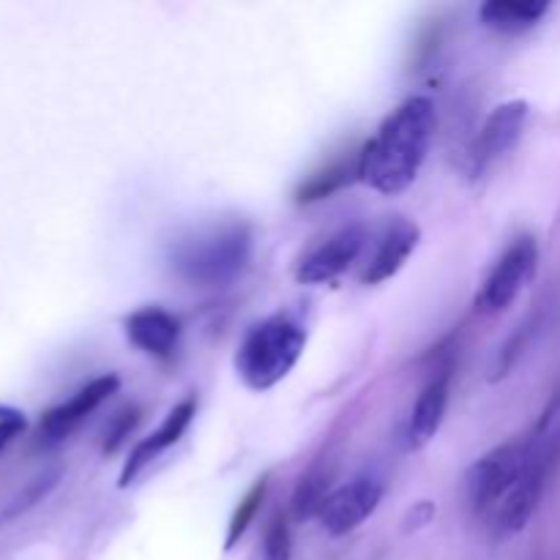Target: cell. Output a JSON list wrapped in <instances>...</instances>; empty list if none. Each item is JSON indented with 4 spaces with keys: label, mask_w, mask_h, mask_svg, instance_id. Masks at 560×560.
I'll list each match as a JSON object with an SVG mask.
<instances>
[{
    "label": "cell",
    "mask_w": 560,
    "mask_h": 560,
    "mask_svg": "<svg viewBox=\"0 0 560 560\" xmlns=\"http://www.w3.org/2000/svg\"><path fill=\"white\" fill-rule=\"evenodd\" d=\"M435 104L410 96L383 118L375 135L359 151V180L377 195H402L416 184L435 137Z\"/></svg>",
    "instance_id": "1"
},
{
    "label": "cell",
    "mask_w": 560,
    "mask_h": 560,
    "mask_svg": "<svg viewBox=\"0 0 560 560\" xmlns=\"http://www.w3.org/2000/svg\"><path fill=\"white\" fill-rule=\"evenodd\" d=\"M306 348V328L290 312H277L246 331L235 350V372L252 392H268L279 386Z\"/></svg>",
    "instance_id": "2"
},
{
    "label": "cell",
    "mask_w": 560,
    "mask_h": 560,
    "mask_svg": "<svg viewBox=\"0 0 560 560\" xmlns=\"http://www.w3.org/2000/svg\"><path fill=\"white\" fill-rule=\"evenodd\" d=\"M252 230L244 222H224L191 233L173 246V271L197 288L228 284L249 266Z\"/></svg>",
    "instance_id": "3"
},
{
    "label": "cell",
    "mask_w": 560,
    "mask_h": 560,
    "mask_svg": "<svg viewBox=\"0 0 560 560\" xmlns=\"http://www.w3.org/2000/svg\"><path fill=\"white\" fill-rule=\"evenodd\" d=\"M534 454L530 441H509L476 459L465 474V492H468L470 506L476 512H490V509L501 506L503 498L525 474Z\"/></svg>",
    "instance_id": "4"
},
{
    "label": "cell",
    "mask_w": 560,
    "mask_h": 560,
    "mask_svg": "<svg viewBox=\"0 0 560 560\" xmlns=\"http://www.w3.org/2000/svg\"><path fill=\"white\" fill-rule=\"evenodd\" d=\"M536 266H539V244L534 235L514 238L476 290V312L485 317L506 312L536 277Z\"/></svg>",
    "instance_id": "5"
},
{
    "label": "cell",
    "mask_w": 560,
    "mask_h": 560,
    "mask_svg": "<svg viewBox=\"0 0 560 560\" xmlns=\"http://www.w3.org/2000/svg\"><path fill=\"white\" fill-rule=\"evenodd\" d=\"M530 118V104L523 98L514 102H503L487 115L481 124L479 135L474 137L468 148V175L470 178H481L492 164L501 156H506L523 137L525 124Z\"/></svg>",
    "instance_id": "6"
},
{
    "label": "cell",
    "mask_w": 560,
    "mask_h": 560,
    "mask_svg": "<svg viewBox=\"0 0 560 560\" xmlns=\"http://www.w3.org/2000/svg\"><path fill=\"white\" fill-rule=\"evenodd\" d=\"M366 249L364 224H345L337 233L312 246L295 266V279L301 284H328L348 273Z\"/></svg>",
    "instance_id": "7"
},
{
    "label": "cell",
    "mask_w": 560,
    "mask_h": 560,
    "mask_svg": "<svg viewBox=\"0 0 560 560\" xmlns=\"http://www.w3.org/2000/svg\"><path fill=\"white\" fill-rule=\"evenodd\" d=\"M383 492H386L383 481L370 474L355 476L353 481L342 485L339 490L328 492L320 514H317L323 530L328 536H334V539L353 534L355 528H361L377 512V506L383 501Z\"/></svg>",
    "instance_id": "8"
},
{
    "label": "cell",
    "mask_w": 560,
    "mask_h": 560,
    "mask_svg": "<svg viewBox=\"0 0 560 560\" xmlns=\"http://www.w3.org/2000/svg\"><path fill=\"white\" fill-rule=\"evenodd\" d=\"M118 386H120V377L113 375V372H107V375L93 377L88 386H82L80 392L71 394L66 402L49 408L47 413L42 416V421H38V443H44V446H55V443L66 441V438H69L71 432H74L77 427L93 413V410L102 408V405L118 392Z\"/></svg>",
    "instance_id": "9"
},
{
    "label": "cell",
    "mask_w": 560,
    "mask_h": 560,
    "mask_svg": "<svg viewBox=\"0 0 560 560\" xmlns=\"http://www.w3.org/2000/svg\"><path fill=\"white\" fill-rule=\"evenodd\" d=\"M552 457L550 454H534L530 465L525 468V474L520 476L517 485L512 487L506 498L501 501L495 512V536L498 539H509V536H517L525 525L530 523V517L536 514L541 501V492H545L547 474H550Z\"/></svg>",
    "instance_id": "10"
},
{
    "label": "cell",
    "mask_w": 560,
    "mask_h": 560,
    "mask_svg": "<svg viewBox=\"0 0 560 560\" xmlns=\"http://www.w3.org/2000/svg\"><path fill=\"white\" fill-rule=\"evenodd\" d=\"M421 241V228L410 219L397 217L383 228V233L377 235V244L372 249V255L366 257L364 268H361V282L364 284H383L388 279L397 277L405 268V262L410 260V255L416 252Z\"/></svg>",
    "instance_id": "11"
},
{
    "label": "cell",
    "mask_w": 560,
    "mask_h": 560,
    "mask_svg": "<svg viewBox=\"0 0 560 560\" xmlns=\"http://www.w3.org/2000/svg\"><path fill=\"white\" fill-rule=\"evenodd\" d=\"M195 413H197V399L195 397L180 399V402L175 405L167 416H164L162 424H159L156 430L145 438V441H140L135 448H131L129 459H126L124 470H120L118 487L135 485L137 476H140L148 465L156 463L159 454H164L167 448H173L175 443L184 438V432L189 430Z\"/></svg>",
    "instance_id": "12"
},
{
    "label": "cell",
    "mask_w": 560,
    "mask_h": 560,
    "mask_svg": "<svg viewBox=\"0 0 560 560\" xmlns=\"http://www.w3.org/2000/svg\"><path fill=\"white\" fill-rule=\"evenodd\" d=\"M126 339L156 361H170L180 339V320L162 306H140L124 320Z\"/></svg>",
    "instance_id": "13"
},
{
    "label": "cell",
    "mask_w": 560,
    "mask_h": 560,
    "mask_svg": "<svg viewBox=\"0 0 560 560\" xmlns=\"http://www.w3.org/2000/svg\"><path fill=\"white\" fill-rule=\"evenodd\" d=\"M448 399H452V372H441V375L432 377L421 388L419 399H416L413 413H410L408 421V432H405L408 452H419L441 432L448 410Z\"/></svg>",
    "instance_id": "14"
},
{
    "label": "cell",
    "mask_w": 560,
    "mask_h": 560,
    "mask_svg": "<svg viewBox=\"0 0 560 560\" xmlns=\"http://www.w3.org/2000/svg\"><path fill=\"white\" fill-rule=\"evenodd\" d=\"M550 11L547 0H490L479 9L481 22L503 36H520L539 25Z\"/></svg>",
    "instance_id": "15"
},
{
    "label": "cell",
    "mask_w": 560,
    "mask_h": 560,
    "mask_svg": "<svg viewBox=\"0 0 560 560\" xmlns=\"http://www.w3.org/2000/svg\"><path fill=\"white\" fill-rule=\"evenodd\" d=\"M353 178H359V153H355V156L334 159L328 167L310 175V178L299 186V191H295V200H299L301 206L328 200V197L337 195V191L342 189V186H348Z\"/></svg>",
    "instance_id": "16"
},
{
    "label": "cell",
    "mask_w": 560,
    "mask_h": 560,
    "mask_svg": "<svg viewBox=\"0 0 560 560\" xmlns=\"http://www.w3.org/2000/svg\"><path fill=\"white\" fill-rule=\"evenodd\" d=\"M266 495H268V476H262V479H257L255 485H252V490L246 492L244 501L235 506L233 517H230V525H228V536H224V550L228 552L235 550V545L244 539L249 525L255 523L257 514H260L262 503H266Z\"/></svg>",
    "instance_id": "17"
},
{
    "label": "cell",
    "mask_w": 560,
    "mask_h": 560,
    "mask_svg": "<svg viewBox=\"0 0 560 560\" xmlns=\"http://www.w3.org/2000/svg\"><path fill=\"white\" fill-rule=\"evenodd\" d=\"M293 558V539H290V525L284 514H277V517L268 523L266 534H262L260 547L252 556V560H290Z\"/></svg>",
    "instance_id": "18"
},
{
    "label": "cell",
    "mask_w": 560,
    "mask_h": 560,
    "mask_svg": "<svg viewBox=\"0 0 560 560\" xmlns=\"http://www.w3.org/2000/svg\"><path fill=\"white\" fill-rule=\"evenodd\" d=\"M328 498V479L326 476H310L299 485L293 495V517L295 520H310L317 517L323 509V501Z\"/></svg>",
    "instance_id": "19"
},
{
    "label": "cell",
    "mask_w": 560,
    "mask_h": 560,
    "mask_svg": "<svg viewBox=\"0 0 560 560\" xmlns=\"http://www.w3.org/2000/svg\"><path fill=\"white\" fill-rule=\"evenodd\" d=\"M140 416H142L140 408H126V410H120V413L115 416L113 421H109L107 432H104V446H102V452H104V454H115V452H118V448L124 446L126 438L131 435V430H135V427L140 424Z\"/></svg>",
    "instance_id": "20"
},
{
    "label": "cell",
    "mask_w": 560,
    "mask_h": 560,
    "mask_svg": "<svg viewBox=\"0 0 560 560\" xmlns=\"http://www.w3.org/2000/svg\"><path fill=\"white\" fill-rule=\"evenodd\" d=\"M58 479H60V470H52V474H47V476H42V479L31 481V485H27L25 490H22V495H16L14 503H11V506L5 509L3 517L11 520V517H16V514L25 512V509L36 506V503L42 501V498L47 495V492L52 490L55 485H58Z\"/></svg>",
    "instance_id": "21"
},
{
    "label": "cell",
    "mask_w": 560,
    "mask_h": 560,
    "mask_svg": "<svg viewBox=\"0 0 560 560\" xmlns=\"http://www.w3.org/2000/svg\"><path fill=\"white\" fill-rule=\"evenodd\" d=\"M27 430L25 410L14 408V405H0V454Z\"/></svg>",
    "instance_id": "22"
}]
</instances>
